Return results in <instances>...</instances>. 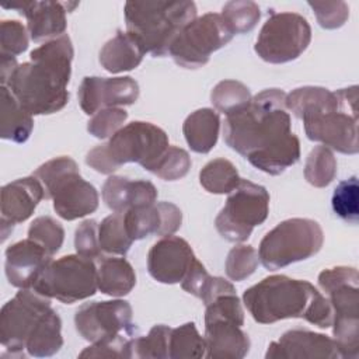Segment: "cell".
I'll list each match as a JSON object with an SVG mask.
<instances>
[{
  "label": "cell",
  "instance_id": "cell-16",
  "mask_svg": "<svg viewBox=\"0 0 359 359\" xmlns=\"http://www.w3.org/2000/svg\"><path fill=\"white\" fill-rule=\"evenodd\" d=\"M80 108L94 115L104 108L132 105L139 98V84L129 76L123 77H84L79 87Z\"/></svg>",
  "mask_w": 359,
  "mask_h": 359
},
{
  "label": "cell",
  "instance_id": "cell-2",
  "mask_svg": "<svg viewBox=\"0 0 359 359\" xmlns=\"http://www.w3.org/2000/svg\"><path fill=\"white\" fill-rule=\"evenodd\" d=\"M73 45L69 35L50 39L29 53V62L18 65L6 87L31 115H50L69 102Z\"/></svg>",
  "mask_w": 359,
  "mask_h": 359
},
{
  "label": "cell",
  "instance_id": "cell-14",
  "mask_svg": "<svg viewBox=\"0 0 359 359\" xmlns=\"http://www.w3.org/2000/svg\"><path fill=\"white\" fill-rule=\"evenodd\" d=\"M358 94L341 108L303 119L306 136L328 149L344 154H356L358 143Z\"/></svg>",
  "mask_w": 359,
  "mask_h": 359
},
{
  "label": "cell",
  "instance_id": "cell-20",
  "mask_svg": "<svg viewBox=\"0 0 359 359\" xmlns=\"http://www.w3.org/2000/svg\"><path fill=\"white\" fill-rule=\"evenodd\" d=\"M45 198L43 187L35 175L18 178L1 188V240L13 231L14 224L25 222Z\"/></svg>",
  "mask_w": 359,
  "mask_h": 359
},
{
  "label": "cell",
  "instance_id": "cell-37",
  "mask_svg": "<svg viewBox=\"0 0 359 359\" xmlns=\"http://www.w3.org/2000/svg\"><path fill=\"white\" fill-rule=\"evenodd\" d=\"M332 210L345 222L353 224L358 223L359 217V185L358 177L352 175L348 180L341 181L334 189L331 199Z\"/></svg>",
  "mask_w": 359,
  "mask_h": 359
},
{
  "label": "cell",
  "instance_id": "cell-21",
  "mask_svg": "<svg viewBox=\"0 0 359 359\" xmlns=\"http://www.w3.org/2000/svg\"><path fill=\"white\" fill-rule=\"evenodd\" d=\"M52 261V255L31 238L17 241L6 250V276L14 287L32 289Z\"/></svg>",
  "mask_w": 359,
  "mask_h": 359
},
{
  "label": "cell",
  "instance_id": "cell-35",
  "mask_svg": "<svg viewBox=\"0 0 359 359\" xmlns=\"http://www.w3.org/2000/svg\"><path fill=\"white\" fill-rule=\"evenodd\" d=\"M123 220L126 231L133 241L142 240L150 234L157 236L160 230V212L156 202L126 210L123 213Z\"/></svg>",
  "mask_w": 359,
  "mask_h": 359
},
{
  "label": "cell",
  "instance_id": "cell-10",
  "mask_svg": "<svg viewBox=\"0 0 359 359\" xmlns=\"http://www.w3.org/2000/svg\"><path fill=\"white\" fill-rule=\"evenodd\" d=\"M32 289L65 304L88 299L98 289L97 265L79 254L60 257L46 265Z\"/></svg>",
  "mask_w": 359,
  "mask_h": 359
},
{
  "label": "cell",
  "instance_id": "cell-45",
  "mask_svg": "<svg viewBox=\"0 0 359 359\" xmlns=\"http://www.w3.org/2000/svg\"><path fill=\"white\" fill-rule=\"evenodd\" d=\"M316 14L317 22L325 29L342 27L349 17V7L345 1H309Z\"/></svg>",
  "mask_w": 359,
  "mask_h": 359
},
{
  "label": "cell",
  "instance_id": "cell-9",
  "mask_svg": "<svg viewBox=\"0 0 359 359\" xmlns=\"http://www.w3.org/2000/svg\"><path fill=\"white\" fill-rule=\"evenodd\" d=\"M323 244L324 231L316 220L292 217L280 222L264 236L258 257L266 269L278 271L316 255Z\"/></svg>",
  "mask_w": 359,
  "mask_h": 359
},
{
  "label": "cell",
  "instance_id": "cell-49",
  "mask_svg": "<svg viewBox=\"0 0 359 359\" xmlns=\"http://www.w3.org/2000/svg\"><path fill=\"white\" fill-rule=\"evenodd\" d=\"M208 276H209V273H208L206 268L198 259H195V262L192 264V266L188 271L187 276L181 282V286H182V289L185 292H188V293L194 294L195 297H198L199 292H201V289H202V286H203V283H205Z\"/></svg>",
  "mask_w": 359,
  "mask_h": 359
},
{
  "label": "cell",
  "instance_id": "cell-46",
  "mask_svg": "<svg viewBox=\"0 0 359 359\" xmlns=\"http://www.w3.org/2000/svg\"><path fill=\"white\" fill-rule=\"evenodd\" d=\"M74 248L76 252L88 259L101 258V247L98 240V223L93 219L81 222L74 233Z\"/></svg>",
  "mask_w": 359,
  "mask_h": 359
},
{
  "label": "cell",
  "instance_id": "cell-4",
  "mask_svg": "<svg viewBox=\"0 0 359 359\" xmlns=\"http://www.w3.org/2000/svg\"><path fill=\"white\" fill-rule=\"evenodd\" d=\"M243 302L259 324H273L286 318H303L320 328L332 324L334 316L328 299L310 282L286 275L264 278L244 292Z\"/></svg>",
  "mask_w": 359,
  "mask_h": 359
},
{
  "label": "cell",
  "instance_id": "cell-38",
  "mask_svg": "<svg viewBox=\"0 0 359 359\" xmlns=\"http://www.w3.org/2000/svg\"><path fill=\"white\" fill-rule=\"evenodd\" d=\"M28 238L43 247L50 255L56 254L65 240L63 226L50 216H39L28 227Z\"/></svg>",
  "mask_w": 359,
  "mask_h": 359
},
{
  "label": "cell",
  "instance_id": "cell-29",
  "mask_svg": "<svg viewBox=\"0 0 359 359\" xmlns=\"http://www.w3.org/2000/svg\"><path fill=\"white\" fill-rule=\"evenodd\" d=\"M236 165L226 158L210 160L199 172L201 185L210 194H230L240 182Z\"/></svg>",
  "mask_w": 359,
  "mask_h": 359
},
{
  "label": "cell",
  "instance_id": "cell-7",
  "mask_svg": "<svg viewBox=\"0 0 359 359\" xmlns=\"http://www.w3.org/2000/svg\"><path fill=\"white\" fill-rule=\"evenodd\" d=\"M318 286L332 307V334L341 358H359V273L352 266L327 268Z\"/></svg>",
  "mask_w": 359,
  "mask_h": 359
},
{
  "label": "cell",
  "instance_id": "cell-8",
  "mask_svg": "<svg viewBox=\"0 0 359 359\" xmlns=\"http://www.w3.org/2000/svg\"><path fill=\"white\" fill-rule=\"evenodd\" d=\"M32 175L43 187L45 199L53 201V209L62 219L76 220L97 210L98 192L80 175L72 157H55L39 165Z\"/></svg>",
  "mask_w": 359,
  "mask_h": 359
},
{
  "label": "cell",
  "instance_id": "cell-30",
  "mask_svg": "<svg viewBox=\"0 0 359 359\" xmlns=\"http://www.w3.org/2000/svg\"><path fill=\"white\" fill-rule=\"evenodd\" d=\"M98 240L102 252L121 257L126 255L133 240L126 231L123 213L109 215L98 224Z\"/></svg>",
  "mask_w": 359,
  "mask_h": 359
},
{
  "label": "cell",
  "instance_id": "cell-13",
  "mask_svg": "<svg viewBox=\"0 0 359 359\" xmlns=\"http://www.w3.org/2000/svg\"><path fill=\"white\" fill-rule=\"evenodd\" d=\"M310 41L311 28L303 15L289 11L272 13L258 34L254 50L262 60L280 65L297 59Z\"/></svg>",
  "mask_w": 359,
  "mask_h": 359
},
{
  "label": "cell",
  "instance_id": "cell-41",
  "mask_svg": "<svg viewBox=\"0 0 359 359\" xmlns=\"http://www.w3.org/2000/svg\"><path fill=\"white\" fill-rule=\"evenodd\" d=\"M210 321H230L240 327L244 324L243 306L236 293L219 296L206 306L205 323Z\"/></svg>",
  "mask_w": 359,
  "mask_h": 359
},
{
  "label": "cell",
  "instance_id": "cell-23",
  "mask_svg": "<svg viewBox=\"0 0 359 359\" xmlns=\"http://www.w3.org/2000/svg\"><path fill=\"white\" fill-rule=\"evenodd\" d=\"M102 199L114 213L143 205H151L157 199V188L146 180H129L121 175H109L102 185Z\"/></svg>",
  "mask_w": 359,
  "mask_h": 359
},
{
  "label": "cell",
  "instance_id": "cell-15",
  "mask_svg": "<svg viewBox=\"0 0 359 359\" xmlns=\"http://www.w3.org/2000/svg\"><path fill=\"white\" fill-rule=\"evenodd\" d=\"M132 306L126 300H105L86 303L74 314L77 332L93 342L129 331L132 325Z\"/></svg>",
  "mask_w": 359,
  "mask_h": 359
},
{
  "label": "cell",
  "instance_id": "cell-3",
  "mask_svg": "<svg viewBox=\"0 0 359 359\" xmlns=\"http://www.w3.org/2000/svg\"><path fill=\"white\" fill-rule=\"evenodd\" d=\"M0 342L11 355L48 358L63 346L62 320L50 299L34 289H21L0 310Z\"/></svg>",
  "mask_w": 359,
  "mask_h": 359
},
{
  "label": "cell",
  "instance_id": "cell-48",
  "mask_svg": "<svg viewBox=\"0 0 359 359\" xmlns=\"http://www.w3.org/2000/svg\"><path fill=\"white\" fill-rule=\"evenodd\" d=\"M227 293H236L234 286L224 278L209 275L199 292L198 299H201L205 303V306H208L210 302H213L219 296H223Z\"/></svg>",
  "mask_w": 359,
  "mask_h": 359
},
{
  "label": "cell",
  "instance_id": "cell-28",
  "mask_svg": "<svg viewBox=\"0 0 359 359\" xmlns=\"http://www.w3.org/2000/svg\"><path fill=\"white\" fill-rule=\"evenodd\" d=\"M1 122L0 137L11 140L14 143H24L32 133L34 119L32 115L25 111L15 100L8 87L1 86Z\"/></svg>",
  "mask_w": 359,
  "mask_h": 359
},
{
  "label": "cell",
  "instance_id": "cell-50",
  "mask_svg": "<svg viewBox=\"0 0 359 359\" xmlns=\"http://www.w3.org/2000/svg\"><path fill=\"white\" fill-rule=\"evenodd\" d=\"M18 67V63L15 60V56L8 55H0V83L1 86H7L10 81L13 73Z\"/></svg>",
  "mask_w": 359,
  "mask_h": 359
},
{
  "label": "cell",
  "instance_id": "cell-26",
  "mask_svg": "<svg viewBox=\"0 0 359 359\" xmlns=\"http://www.w3.org/2000/svg\"><path fill=\"white\" fill-rule=\"evenodd\" d=\"M220 130L219 114L212 108H201L187 116L182 125L185 140L195 153H209L217 143Z\"/></svg>",
  "mask_w": 359,
  "mask_h": 359
},
{
  "label": "cell",
  "instance_id": "cell-47",
  "mask_svg": "<svg viewBox=\"0 0 359 359\" xmlns=\"http://www.w3.org/2000/svg\"><path fill=\"white\" fill-rule=\"evenodd\" d=\"M156 206L160 212V230L157 236H172L181 227L182 223L181 209L171 202H157Z\"/></svg>",
  "mask_w": 359,
  "mask_h": 359
},
{
  "label": "cell",
  "instance_id": "cell-33",
  "mask_svg": "<svg viewBox=\"0 0 359 359\" xmlns=\"http://www.w3.org/2000/svg\"><path fill=\"white\" fill-rule=\"evenodd\" d=\"M170 327L154 325L147 335L135 337L130 341V358L136 359H165L170 358Z\"/></svg>",
  "mask_w": 359,
  "mask_h": 359
},
{
  "label": "cell",
  "instance_id": "cell-25",
  "mask_svg": "<svg viewBox=\"0 0 359 359\" xmlns=\"http://www.w3.org/2000/svg\"><path fill=\"white\" fill-rule=\"evenodd\" d=\"M146 50L140 41L128 31H118L100 50V63L109 73H122L136 69Z\"/></svg>",
  "mask_w": 359,
  "mask_h": 359
},
{
  "label": "cell",
  "instance_id": "cell-17",
  "mask_svg": "<svg viewBox=\"0 0 359 359\" xmlns=\"http://www.w3.org/2000/svg\"><path fill=\"white\" fill-rule=\"evenodd\" d=\"M196 257L189 243L177 236H167L151 245L147 254L150 276L165 285L184 280Z\"/></svg>",
  "mask_w": 359,
  "mask_h": 359
},
{
  "label": "cell",
  "instance_id": "cell-34",
  "mask_svg": "<svg viewBox=\"0 0 359 359\" xmlns=\"http://www.w3.org/2000/svg\"><path fill=\"white\" fill-rule=\"evenodd\" d=\"M206 353L205 337H202L194 323H185L171 330L170 334V358H203Z\"/></svg>",
  "mask_w": 359,
  "mask_h": 359
},
{
  "label": "cell",
  "instance_id": "cell-31",
  "mask_svg": "<svg viewBox=\"0 0 359 359\" xmlns=\"http://www.w3.org/2000/svg\"><path fill=\"white\" fill-rule=\"evenodd\" d=\"M251 98L248 87L236 80H222L210 93L213 107L226 116L244 109L251 102Z\"/></svg>",
  "mask_w": 359,
  "mask_h": 359
},
{
  "label": "cell",
  "instance_id": "cell-1",
  "mask_svg": "<svg viewBox=\"0 0 359 359\" xmlns=\"http://www.w3.org/2000/svg\"><path fill=\"white\" fill-rule=\"evenodd\" d=\"M286 109V94L282 90L266 88L258 93L244 109L226 116V144L259 171L282 174L300 158V140L290 129Z\"/></svg>",
  "mask_w": 359,
  "mask_h": 359
},
{
  "label": "cell",
  "instance_id": "cell-40",
  "mask_svg": "<svg viewBox=\"0 0 359 359\" xmlns=\"http://www.w3.org/2000/svg\"><path fill=\"white\" fill-rule=\"evenodd\" d=\"M189 168L191 157L188 151L177 146H168L151 172L164 181H175L184 178Z\"/></svg>",
  "mask_w": 359,
  "mask_h": 359
},
{
  "label": "cell",
  "instance_id": "cell-11",
  "mask_svg": "<svg viewBox=\"0 0 359 359\" xmlns=\"http://www.w3.org/2000/svg\"><path fill=\"white\" fill-rule=\"evenodd\" d=\"M268 213V191L262 185L241 178L216 216L215 226L224 240L243 243L251 236L255 226L266 220Z\"/></svg>",
  "mask_w": 359,
  "mask_h": 359
},
{
  "label": "cell",
  "instance_id": "cell-43",
  "mask_svg": "<svg viewBox=\"0 0 359 359\" xmlns=\"http://www.w3.org/2000/svg\"><path fill=\"white\" fill-rule=\"evenodd\" d=\"M130 341L129 334H116L101 341L93 342L80 352V358H130Z\"/></svg>",
  "mask_w": 359,
  "mask_h": 359
},
{
  "label": "cell",
  "instance_id": "cell-6",
  "mask_svg": "<svg viewBox=\"0 0 359 359\" xmlns=\"http://www.w3.org/2000/svg\"><path fill=\"white\" fill-rule=\"evenodd\" d=\"M168 146V136L161 128L135 121L121 128L108 143L91 149L86 156V164L107 175H112L126 163H137L151 172Z\"/></svg>",
  "mask_w": 359,
  "mask_h": 359
},
{
  "label": "cell",
  "instance_id": "cell-19",
  "mask_svg": "<svg viewBox=\"0 0 359 359\" xmlns=\"http://www.w3.org/2000/svg\"><path fill=\"white\" fill-rule=\"evenodd\" d=\"M266 359H338L339 349L334 341L324 334L309 330H289L278 341L269 344Z\"/></svg>",
  "mask_w": 359,
  "mask_h": 359
},
{
  "label": "cell",
  "instance_id": "cell-22",
  "mask_svg": "<svg viewBox=\"0 0 359 359\" xmlns=\"http://www.w3.org/2000/svg\"><path fill=\"white\" fill-rule=\"evenodd\" d=\"M355 94H358V86L339 88L337 91H330L328 88L317 86H304L286 95V108L303 121L341 108Z\"/></svg>",
  "mask_w": 359,
  "mask_h": 359
},
{
  "label": "cell",
  "instance_id": "cell-36",
  "mask_svg": "<svg viewBox=\"0 0 359 359\" xmlns=\"http://www.w3.org/2000/svg\"><path fill=\"white\" fill-rule=\"evenodd\" d=\"M222 17L234 34H245L258 24L261 10L254 1L234 0L223 6Z\"/></svg>",
  "mask_w": 359,
  "mask_h": 359
},
{
  "label": "cell",
  "instance_id": "cell-44",
  "mask_svg": "<svg viewBox=\"0 0 359 359\" xmlns=\"http://www.w3.org/2000/svg\"><path fill=\"white\" fill-rule=\"evenodd\" d=\"M28 32L17 20H4L0 25V55L17 56L28 48Z\"/></svg>",
  "mask_w": 359,
  "mask_h": 359
},
{
  "label": "cell",
  "instance_id": "cell-39",
  "mask_svg": "<svg viewBox=\"0 0 359 359\" xmlns=\"http://www.w3.org/2000/svg\"><path fill=\"white\" fill-rule=\"evenodd\" d=\"M259 264L258 252L251 245L233 247L226 258V275L231 280H244L251 276Z\"/></svg>",
  "mask_w": 359,
  "mask_h": 359
},
{
  "label": "cell",
  "instance_id": "cell-42",
  "mask_svg": "<svg viewBox=\"0 0 359 359\" xmlns=\"http://www.w3.org/2000/svg\"><path fill=\"white\" fill-rule=\"evenodd\" d=\"M128 118V112L123 108H104L93 115L87 123L90 135L98 139H107L114 136Z\"/></svg>",
  "mask_w": 359,
  "mask_h": 359
},
{
  "label": "cell",
  "instance_id": "cell-24",
  "mask_svg": "<svg viewBox=\"0 0 359 359\" xmlns=\"http://www.w3.org/2000/svg\"><path fill=\"white\" fill-rule=\"evenodd\" d=\"M205 342L209 359H241L250 351L247 332L230 321L205 323Z\"/></svg>",
  "mask_w": 359,
  "mask_h": 359
},
{
  "label": "cell",
  "instance_id": "cell-5",
  "mask_svg": "<svg viewBox=\"0 0 359 359\" xmlns=\"http://www.w3.org/2000/svg\"><path fill=\"white\" fill-rule=\"evenodd\" d=\"M123 13L126 31L140 41L146 53L163 57L177 35L196 18V6L189 0L128 1Z\"/></svg>",
  "mask_w": 359,
  "mask_h": 359
},
{
  "label": "cell",
  "instance_id": "cell-27",
  "mask_svg": "<svg viewBox=\"0 0 359 359\" xmlns=\"http://www.w3.org/2000/svg\"><path fill=\"white\" fill-rule=\"evenodd\" d=\"M98 290L112 297H121L132 292L136 285V273L125 258L104 257L97 265Z\"/></svg>",
  "mask_w": 359,
  "mask_h": 359
},
{
  "label": "cell",
  "instance_id": "cell-12",
  "mask_svg": "<svg viewBox=\"0 0 359 359\" xmlns=\"http://www.w3.org/2000/svg\"><path fill=\"white\" fill-rule=\"evenodd\" d=\"M234 36L222 14L206 13L191 21L174 39L168 55L184 69H198Z\"/></svg>",
  "mask_w": 359,
  "mask_h": 359
},
{
  "label": "cell",
  "instance_id": "cell-32",
  "mask_svg": "<svg viewBox=\"0 0 359 359\" xmlns=\"http://www.w3.org/2000/svg\"><path fill=\"white\" fill-rule=\"evenodd\" d=\"M337 175V158L327 146H316L307 156L304 164V178L316 188H324Z\"/></svg>",
  "mask_w": 359,
  "mask_h": 359
},
{
  "label": "cell",
  "instance_id": "cell-18",
  "mask_svg": "<svg viewBox=\"0 0 359 359\" xmlns=\"http://www.w3.org/2000/svg\"><path fill=\"white\" fill-rule=\"evenodd\" d=\"M79 3L69 1H15L3 4L4 8L17 10L27 18V31L34 42L55 39L65 35L70 13Z\"/></svg>",
  "mask_w": 359,
  "mask_h": 359
}]
</instances>
